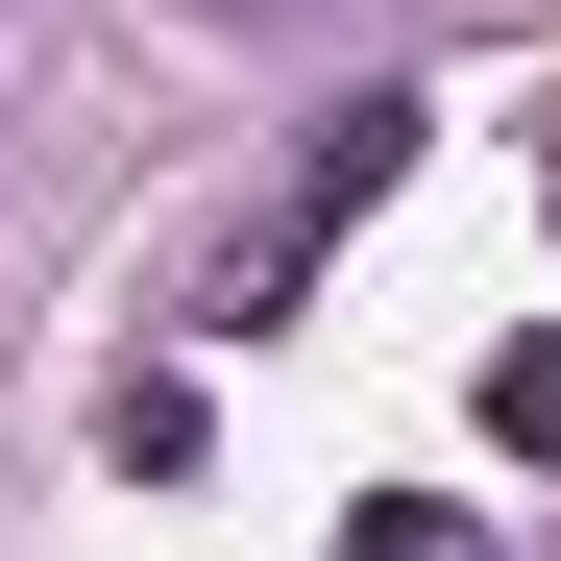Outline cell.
Wrapping results in <instances>:
<instances>
[{
    "label": "cell",
    "mask_w": 561,
    "mask_h": 561,
    "mask_svg": "<svg viewBox=\"0 0 561 561\" xmlns=\"http://www.w3.org/2000/svg\"><path fill=\"white\" fill-rule=\"evenodd\" d=\"M318 244H342L318 196H294V220H244V244L196 268V342H294V294H318Z\"/></svg>",
    "instance_id": "cell-1"
},
{
    "label": "cell",
    "mask_w": 561,
    "mask_h": 561,
    "mask_svg": "<svg viewBox=\"0 0 561 561\" xmlns=\"http://www.w3.org/2000/svg\"><path fill=\"white\" fill-rule=\"evenodd\" d=\"M99 463H123V489H196V463H220V391H196V366H123V391H99Z\"/></svg>",
    "instance_id": "cell-2"
},
{
    "label": "cell",
    "mask_w": 561,
    "mask_h": 561,
    "mask_svg": "<svg viewBox=\"0 0 561 561\" xmlns=\"http://www.w3.org/2000/svg\"><path fill=\"white\" fill-rule=\"evenodd\" d=\"M391 171H415V99H342V123L294 147V196H318V220H366V196H391Z\"/></svg>",
    "instance_id": "cell-3"
},
{
    "label": "cell",
    "mask_w": 561,
    "mask_h": 561,
    "mask_svg": "<svg viewBox=\"0 0 561 561\" xmlns=\"http://www.w3.org/2000/svg\"><path fill=\"white\" fill-rule=\"evenodd\" d=\"M342 561H489V513H463V489H366V513H342Z\"/></svg>",
    "instance_id": "cell-4"
},
{
    "label": "cell",
    "mask_w": 561,
    "mask_h": 561,
    "mask_svg": "<svg viewBox=\"0 0 561 561\" xmlns=\"http://www.w3.org/2000/svg\"><path fill=\"white\" fill-rule=\"evenodd\" d=\"M489 439H513V463H561V318H537V342H489Z\"/></svg>",
    "instance_id": "cell-5"
}]
</instances>
